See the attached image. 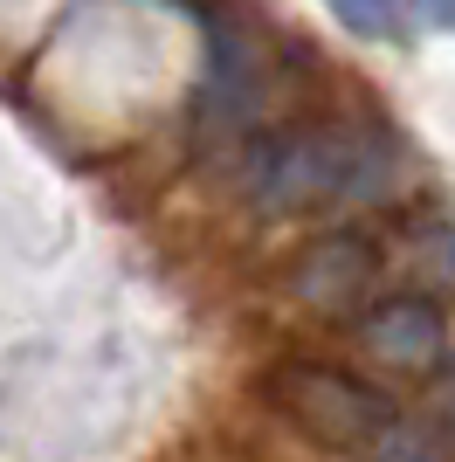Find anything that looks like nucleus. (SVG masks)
<instances>
[{
  "label": "nucleus",
  "instance_id": "nucleus-1",
  "mask_svg": "<svg viewBox=\"0 0 455 462\" xmlns=\"http://www.w3.org/2000/svg\"><path fill=\"white\" fill-rule=\"evenodd\" d=\"M394 187V145L373 132H283L242 152V193L269 214H303L331 200H373Z\"/></svg>",
  "mask_w": 455,
  "mask_h": 462
},
{
  "label": "nucleus",
  "instance_id": "nucleus-2",
  "mask_svg": "<svg viewBox=\"0 0 455 462\" xmlns=\"http://www.w3.org/2000/svg\"><path fill=\"white\" fill-rule=\"evenodd\" d=\"M269 401L283 407L311 442L352 448V456L373 448L379 435L400 421L386 393H373L366 380H352V373H339V366H311V359H290V366L269 373Z\"/></svg>",
  "mask_w": 455,
  "mask_h": 462
},
{
  "label": "nucleus",
  "instance_id": "nucleus-3",
  "mask_svg": "<svg viewBox=\"0 0 455 462\" xmlns=\"http://www.w3.org/2000/svg\"><path fill=\"white\" fill-rule=\"evenodd\" d=\"M373 276H379L373 242H366V235H352V228H339V235H318V242L297 255L290 290H297V304L324 310V318H345V310L366 304Z\"/></svg>",
  "mask_w": 455,
  "mask_h": 462
},
{
  "label": "nucleus",
  "instance_id": "nucleus-4",
  "mask_svg": "<svg viewBox=\"0 0 455 462\" xmlns=\"http://www.w3.org/2000/svg\"><path fill=\"white\" fill-rule=\"evenodd\" d=\"M359 346L366 359H379L394 373H428L449 352V318L428 297H386L359 318Z\"/></svg>",
  "mask_w": 455,
  "mask_h": 462
},
{
  "label": "nucleus",
  "instance_id": "nucleus-5",
  "mask_svg": "<svg viewBox=\"0 0 455 462\" xmlns=\"http://www.w3.org/2000/svg\"><path fill=\"white\" fill-rule=\"evenodd\" d=\"M324 7H331L352 35H394L400 14H407V0H324Z\"/></svg>",
  "mask_w": 455,
  "mask_h": 462
},
{
  "label": "nucleus",
  "instance_id": "nucleus-6",
  "mask_svg": "<svg viewBox=\"0 0 455 462\" xmlns=\"http://www.w3.org/2000/svg\"><path fill=\"white\" fill-rule=\"evenodd\" d=\"M366 456H373V462H449L435 442H428V435H414L407 421H394V428H386V435H379L373 448H366Z\"/></svg>",
  "mask_w": 455,
  "mask_h": 462
},
{
  "label": "nucleus",
  "instance_id": "nucleus-7",
  "mask_svg": "<svg viewBox=\"0 0 455 462\" xmlns=\"http://www.w3.org/2000/svg\"><path fill=\"white\" fill-rule=\"evenodd\" d=\"M435 407H441V421H449V428H455V366H449V373H441V386H435Z\"/></svg>",
  "mask_w": 455,
  "mask_h": 462
}]
</instances>
